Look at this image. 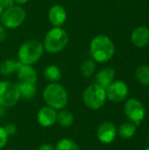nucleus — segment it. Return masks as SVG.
Masks as SVG:
<instances>
[{
    "mask_svg": "<svg viewBox=\"0 0 149 150\" xmlns=\"http://www.w3.org/2000/svg\"><path fill=\"white\" fill-rule=\"evenodd\" d=\"M115 54V45L112 39L105 34L96 35L90 43V54L95 62H109Z\"/></svg>",
    "mask_w": 149,
    "mask_h": 150,
    "instance_id": "1",
    "label": "nucleus"
},
{
    "mask_svg": "<svg viewBox=\"0 0 149 150\" xmlns=\"http://www.w3.org/2000/svg\"><path fill=\"white\" fill-rule=\"evenodd\" d=\"M69 41V36L61 26H53L45 35L42 42L44 50L50 54L63 51Z\"/></svg>",
    "mask_w": 149,
    "mask_h": 150,
    "instance_id": "2",
    "label": "nucleus"
},
{
    "mask_svg": "<svg viewBox=\"0 0 149 150\" xmlns=\"http://www.w3.org/2000/svg\"><path fill=\"white\" fill-rule=\"evenodd\" d=\"M42 98L47 106L54 110H61L65 108L68 101L67 90L58 83H50L42 92Z\"/></svg>",
    "mask_w": 149,
    "mask_h": 150,
    "instance_id": "3",
    "label": "nucleus"
},
{
    "mask_svg": "<svg viewBox=\"0 0 149 150\" xmlns=\"http://www.w3.org/2000/svg\"><path fill=\"white\" fill-rule=\"evenodd\" d=\"M44 51V47L41 41L36 39L27 40L23 42L18 48V62L22 64L32 66L41 59Z\"/></svg>",
    "mask_w": 149,
    "mask_h": 150,
    "instance_id": "4",
    "label": "nucleus"
},
{
    "mask_svg": "<svg viewBox=\"0 0 149 150\" xmlns=\"http://www.w3.org/2000/svg\"><path fill=\"white\" fill-rule=\"evenodd\" d=\"M105 89L97 83L89 85L83 93V102L86 107L96 111L102 108L106 101Z\"/></svg>",
    "mask_w": 149,
    "mask_h": 150,
    "instance_id": "5",
    "label": "nucleus"
},
{
    "mask_svg": "<svg viewBox=\"0 0 149 150\" xmlns=\"http://www.w3.org/2000/svg\"><path fill=\"white\" fill-rule=\"evenodd\" d=\"M25 18L26 12L25 9L20 5L14 4L3 11L0 21L6 29H16L25 22Z\"/></svg>",
    "mask_w": 149,
    "mask_h": 150,
    "instance_id": "6",
    "label": "nucleus"
},
{
    "mask_svg": "<svg viewBox=\"0 0 149 150\" xmlns=\"http://www.w3.org/2000/svg\"><path fill=\"white\" fill-rule=\"evenodd\" d=\"M20 99L18 84L11 81H0V105L12 107Z\"/></svg>",
    "mask_w": 149,
    "mask_h": 150,
    "instance_id": "7",
    "label": "nucleus"
},
{
    "mask_svg": "<svg viewBox=\"0 0 149 150\" xmlns=\"http://www.w3.org/2000/svg\"><path fill=\"white\" fill-rule=\"evenodd\" d=\"M125 114L130 122L139 126L146 117V108L141 101L135 98H129L124 106Z\"/></svg>",
    "mask_w": 149,
    "mask_h": 150,
    "instance_id": "8",
    "label": "nucleus"
},
{
    "mask_svg": "<svg viewBox=\"0 0 149 150\" xmlns=\"http://www.w3.org/2000/svg\"><path fill=\"white\" fill-rule=\"evenodd\" d=\"M106 98L113 103H120L124 101L129 93L127 84L123 81H113L106 89Z\"/></svg>",
    "mask_w": 149,
    "mask_h": 150,
    "instance_id": "9",
    "label": "nucleus"
},
{
    "mask_svg": "<svg viewBox=\"0 0 149 150\" xmlns=\"http://www.w3.org/2000/svg\"><path fill=\"white\" fill-rule=\"evenodd\" d=\"M117 134L118 131L115 125L109 121L101 123L97 130V137L98 141L104 144H110L113 142Z\"/></svg>",
    "mask_w": 149,
    "mask_h": 150,
    "instance_id": "10",
    "label": "nucleus"
},
{
    "mask_svg": "<svg viewBox=\"0 0 149 150\" xmlns=\"http://www.w3.org/2000/svg\"><path fill=\"white\" fill-rule=\"evenodd\" d=\"M16 73L18 75V83H27L36 84L38 81L37 72L32 65L22 64L18 62Z\"/></svg>",
    "mask_w": 149,
    "mask_h": 150,
    "instance_id": "11",
    "label": "nucleus"
},
{
    "mask_svg": "<svg viewBox=\"0 0 149 150\" xmlns=\"http://www.w3.org/2000/svg\"><path fill=\"white\" fill-rule=\"evenodd\" d=\"M37 120L43 127H52L57 121V112L50 106H43L38 112Z\"/></svg>",
    "mask_w": 149,
    "mask_h": 150,
    "instance_id": "12",
    "label": "nucleus"
},
{
    "mask_svg": "<svg viewBox=\"0 0 149 150\" xmlns=\"http://www.w3.org/2000/svg\"><path fill=\"white\" fill-rule=\"evenodd\" d=\"M48 20L53 26H61L67 20V11L61 4H54L48 10Z\"/></svg>",
    "mask_w": 149,
    "mask_h": 150,
    "instance_id": "13",
    "label": "nucleus"
},
{
    "mask_svg": "<svg viewBox=\"0 0 149 150\" xmlns=\"http://www.w3.org/2000/svg\"><path fill=\"white\" fill-rule=\"evenodd\" d=\"M115 70L111 67H105L101 69L94 77V83L98 84L99 86L106 89L115 78Z\"/></svg>",
    "mask_w": 149,
    "mask_h": 150,
    "instance_id": "14",
    "label": "nucleus"
},
{
    "mask_svg": "<svg viewBox=\"0 0 149 150\" xmlns=\"http://www.w3.org/2000/svg\"><path fill=\"white\" fill-rule=\"evenodd\" d=\"M133 44L138 47H144L149 44V28L147 26L137 27L131 35Z\"/></svg>",
    "mask_w": 149,
    "mask_h": 150,
    "instance_id": "15",
    "label": "nucleus"
},
{
    "mask_svg": "<svg viewBox=\"0 0 149 150\" xmlns=\"http://www.w3.org/2000/svg\"><path fill=\"white\" fill-rule=\"evenodd\" d=\"M20 98L24 99H32L37 94V88L35 84L27 83H17Z\"/></svg>",
    "mask_w": 149,
    "mask_h": 150,
    "instance_id": "16",
    "label": "nucleus"
},
{
    "mask_svg": "<svg viewBox=\"0 0 149 150\" xmlns=\"http://www.w3.org/2000/svg\"><path fill=\"white\" fill-rule=\"evenodd\" d=\"M43 75L50 83H58L61 78V69L57 65H48L45 68Z\"/></svg>",
    "mask_w": 149,
    "mask_h": 150,
    "instance_id": "17",
    "label": "nucleus"
},
{
    "mask_svg": "<svg viewBox=\"0 0 149 150\" xmlns=\"http://www.w3.org/2000/svg\"><path fill=\"white\" fill-rule=\"evenodd\" d=\"M18 61L6 59L0 63V74L4 76H9L17 72Z\"/></svg>",
    "mask_w": 149,
    "mask_h": 150,
    "instance_id": "18",
    "label": "nucleus"
},
{
    "mask_svg": "<svg viewBox=\"0 0 149 150\" xmlns=\"http://www.w3.org/2000/svg\"><path fill=\"white\" fill-rule=\"evenodd\" d=\"M118 134L123 139H130L133 137L137 132V126L132 122L123 123L119 127Z\"/></svg>",
    "mask_w": 149,
    "mask_h": 150,
    "instance_id": "19",
    "label": "nucleus"
},
{
    "mask_svg": "<svg viewBox=\"0 0 149 150\" xmlns=\"http://www.w3.org/2000/svg\"><path fill=\"white\" fill-rule=\"evenodd\" d=\"M96 62L92 59H87L83 61L80 67V73L85 78H90L94 76L96 72Z\"/></svg>",
    "mask_w": 149,
    "mask_h": 150,
    "instance_id": "20",
    "label": "nucleus"
},
{
    "mask_svg": "<svg viewBox=\"0 0 149 150\" xmlns=\"http://www.w3.org/2000/svg\"><path fill=\"white\" fill-rule=\"evenodd\" d=\"M57 122L63 127H68L74 122V116L69 111L61 109L57 113Z\"/></svg>",
    "mask_w": 149,
    "mask_h": 150,
    "instance_id": "21",
    "label": "nucleus"
},
{
    "mask_svg": "<svg viewBox=\"0 0 149 150\" xmlns=\"http://www.w3.org/2000/svg\"><path fill=\"white\" fill-rule=\"evenodd\" d=\"M136 79L144 86H149V66L141 65L137 68L135 71Z\"/></svg>",
    "mask_w": 149,
    "mask_h": 150,
    "instance_id": "22",
    "label": "nucleus"
},
{
    "mask_svg": "<svg viewBox=\"0 0 149 150\" xmlns=\"http://www.w3.org/2000/svg\"><path fill=\"white\" fill-rule=\"evenodd\" d=\"M54 150H80V149L76 142L70 139L64 138L56 143Z\"/></svg>",
    "mask_w": 149,
    "mask_h": 150,
    "instance_id": "23",
    "label": "nucleus"
},
{
    "mask_svg": "<svg viewBox=\"0 0 149 150\" xmlns=\"http://www.w3.org/2000/svg\"><path fill=\"white\" fill-rule=\"evenodd\" d=\"M8 137H9V135L7 134L4 127L0 126V150L5 147V145L8 142Z\"/></svg>",
    "mask_w": 149,
    "mask_h": 150,
    "instance_id": "24",
    "label": "nucleus"
},
{
    "mask_svg": "<svg viewBox=\"0 0 149 150\" xmlns=\"http://www.w3.org/2000/svg\"><path fill=\"white\" fill-rule=\"evenodd\" d=\"M4 128L5 129V131H6V133H7L8 135H13V134H15L16 132H17V127H16V126H15L14 124H12V123H9V124L5 125V126L4 127Z\"/></svg>",
    "mask_w": 149,
    "mask_h": 150,
    "instance_id": "25",
    "label": "nucleus"
},
{
    "mask_svg": "<svg viewBox=\"0 0 149 150\" xmlns=\"http://www.w3.org/2000/svg\"><path fill=\"white\" fill-rule=\"evenodd\" d=\"M6 36H7L6 28L3 25H0V43L4 41V40L6 39Z\"/></svg>",
    "mask_w": 149,
    "mask_h": 150,
    "instance_id": "26",
    "label": "nucleus"
},
{
    "mask_svg": "<svg viewBox=\"0 0 149 150\" xmlns=\"http://www.w3.org/2000/svg\"><path fill=\"white\" fill-rule=\"evenodd\" d=\"M15 4V3H14V1L13 0H4L2 3H1V6H2V8L4 10V9H7V8H10V7H11V6H13Z\"/></svg>",
    "mask_w": 149,
    "mask_h": 150,
    "instance_id": "27",
    "label": "nucleus"
},
{
    "mask_svg": "<svg viewBox=\"0 0 149 150\" xmlns=\"http://www.w3.org/2000/svg\"><path fill=\"white\" fill-rule=\"evenodd\" d=\"M38 150H54V149L50 143H43L39 147Z\"/></svg>",
    "mask_w": 149,
    "mask_h": 150,
    "instance_id": "28",
    "label": "nucleus"
},
{
    "mask_svg": "<svg viewBox=\"0 0 149 150\" xmlns=\"http://www.w3.org/2000/svg\"><path fill=\"white\" fill-rule=\"evenodd\" d=\"M15 4H26L29 0H13Z\"/></svg>",
    "mask_w": 149,
    "mask_h": 150,
    "instance_id": "29",
    "label": "nucleus"
},
{
    "mask_svg": "<svg viewBox=\"0 0 149 150\" xmlns=\"http://www.w3.org/2000/svg\"><path fill=\"white\" fill-rule=\"evenodd\" d=\"M5 113V107H4L3 105H0V118L3 117Z\"/></svg>",
    "mask_w": 149,
    "mask_h": 150,
    "instance_id": "30",
    "label": "nucleus"
},
{
    "mask_svg": "<svg viewBox=\"0 0 149 150\" xmlns=\"http://www.w3.org/2000/svg\"><path fill=\"white\" fill-rule=\"evenodd\" d=\"M3 11H4V9H3V8H2V6L0 5V19H1V16H2Z\"/></svg>",
    "mask_w": 149,
    "mask_h": 150,
    "instance_id": "31",
    "label": "nucleus"
},
{
    "mask_svg": "<svg viewBox=\"0 0 149 150\" xmlns=\"http://www.w3.org/2000/svg\"><path fill=\"white\" fill-rule=\"evenodd\" d=\"M143 150H149V147H148V148H145Z\"/></svg>",
    "mask_w": 149,
    "mask_h": 150,
    "instance_id": "32",
    "label": "nucleus"
},
{
    "mask_svg": "<svg viewBox=\"0 0 149 150\" xmlns=\"http://www.w3.org/2000/svg\"><path fill=\"white\" fill-rule=\"evenodd\" d=\"M3 1H4V0H0V4H1V3H2Z\"/></svg>",
    "mask_w": 149,
    "mask_h": 150,
    "instance_id": "33",
    "label": "nucleus"
},
{
    "mask_svg": "<svg viewBox=\"0 0 149 150\" xmlns=\"http://www.w3.org/2000/svg\"><path fill=\"white\" fill-rule=\"evenodd\" d=\"M148 96H149V89H148Z\"/></svg>",
    "mask_w": 149,
    "mask_h": 150,
    "instance_id": "34",
    "label": "nucleus"
},
{
    "mask_svg": "<svg viewBox=\"0 0 149 150\" xmlns=\"http://www.w3.org/2000/svg\"><path fill=\"white\" fill-rule=\"evenodd\" d=\"M12 150H17V149H12Z\"/></svg>",
    "mask_w": 149,
    "mask_h": 150,
    "instance_id": "35",
    "label": "nucleus"
},
{
    "mask_svg": "<svg viewBox=\"0 0 149 150\" xmlns=\"http://www.w3.org/2000/svg\"><path fill=\"white\" fill-rule=\"evenodd\" d=\"M148 142H149V138H148Z\"/></svg>",
    "mask_w": 149,
    "mask_h": 150,
    "instance_id": "36",
    "label": "nucleus"
}]
</instances>
